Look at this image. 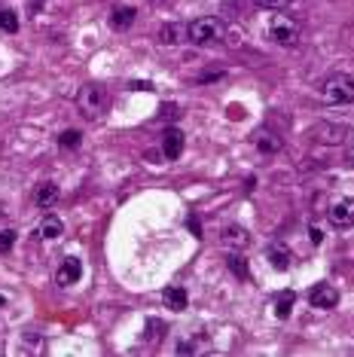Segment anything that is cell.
<instances>
[{"mask_svg":"<svg viewBox=\"0 0 354 357\" xmlns=\"http://www.w3.org/2000/svg\"><path fill=\"white\" fill-rule=\"evenodd\" d=\"M107 89H104L101 83H86L83 89H79V95H77V107L79 113H83L86 119H101L104 116V110H107Z\"/></svg>","mask_w":354,"mask_h":357,"instance_id":"cell-1","label":"cell"},{"mask_svg":"<svg viewBox=\"0 0 354 357\" xmlns=\"http://www.w3.org/2000/svg\"><path fill=\"white\" fill-rule=\"evenodd\" d=\"M187 37H190V43H196V46H211L223 37V22L211 19V15H205V19H192L187 25Z\"/></svg>","mask_w":354,"mask_h":357,"instance_id":"cell-2","label":"cell"},{"mask_svg":"<svg viewBox=\"0 0 354 357\" xmlns=\"http://www.w3.org/2000/svg\"><path fill=\"white\" fill-rule=\"evenodd\" d=\"M321 98L327 104H348L354 101V79L345 74H333L321 89Z\"/></svg>","mask_w":354,"mask_h":357,"instance_id":"cell-3","label":"cell"},{"mask_svg":"<svg viewBox=\"0 0 354 357\" xmlns=\"http://www.w3.org/2000/svg\"><path fill=\"white\" fill-rule=\"evenodd\" d=\"M269 40L272 43H278V46H296L300 43V25H296L293 19H284V15H278V19H272V25H269Z\"/></svg>","mask_w":354,"mask_h":357,"instance_id":"cell-4","label":"cell"},{"mask_svg":"<svg viewBox=\"0 0 354 357\" xmlns=\"http://www.w3.org/2000/svg\"><path fill=\"white\" fill-rule=\"evenodd\" d=\"M309 303L315 308H336V303H339V290L333 287V284H315V287L309 290Z\"/></svg>","mask_w":354,"mask_h":357,"instance_id":"cell-5","label":"cell"},{"mask_svg":"<svg viewBox=\"0 0 354 357\" xmlns=\"http://www.w3.org/2000/svg\"><path fill=\"white\" fill-rule=\"evenodd\" d=\"M330 223L336 229H348L354 226V199H339L333 208H330Z\"/></svg>","mask_w":354,"mask_h":357,"instance_id":"cell-6","label":"cell"},{"mask_svg":"<svg viewBox=\"0 0 354 357\" xmlns=\"http://www.w3.org/2000/svg\"><path fill=\"white\" fill-rule=\"evenodd\" d=\"M79 278H83V263H79L77 257H68L59 266V272H55V281H59L61 287H70V284H77Z\"/></svg>","mask_w":354,"mask_h":357,"instance_id":"cell-7","label":"cell"},{"mask_svg":"<svg viewBox=\"0 0 354 357\" xmlns=\"http://www.w3.org/2000/svg\"><path fill=\"white\" fill-rule=\"evenodd\" d=\"M55 202H59V183H52V181L37 183V190H34V205H37V208H52Z\"/></svg>","mask_w":354,"mask_h":357,"instance_id":"cell-8","label":"cell"},{"mask_svg":"<svg viewBox=\"0 0 354 357\" xmlns=\"http://www.w3.org/2000/svg\"><path fill=\"white\" fill-rule=\"evenodd\" d=\"M134 6H114V13H110V28L114 31H128L134 25Z\"/></svg>","mask_w":354,"mask_h":357,"instance_id":"cell-9","label":"cell"},{"mask_svg":"<svg viewBox=\"0 0 354 357\" xmlns=\"http://www.w3.org/2000/svg\"><path fill=\"white\" fill-rule=\"evenodd\" d=\"M162 150H165V159H177L183 153V135L177 132V128H168V132H165Z\"/></svg>","mask_w":354,"mask_h":357,"instance_id":"cell-10","label":"cell"},{"mask_svg":"<svg viewBox=\"0 0 354 357\" xmlns=\"http://www.w3.org/2000/svg\"><path fill=\"white\" fill-rule=\"evenodd\" d=\"M162 303L171 308V312H183V308H187V303H190V296H187V290H183V287H165Z\"/></svg>","mask_w":354,"mask_h":357,"instance_id":"cell-11","label":"cell"},{"mask_svg":"<svg viewBox=\"0 0 354 357\" xmlns=\"http://www.w3.org/2000/svg\"><path fill=\"white\" fill-rule=\"evenodd\" d=\"M266 257H269L272 269H278V272H287V269H291V254H287L284 245H269Z\"/></svg>","mask_w":354,"mask_h":357,"instance_id":"cell-12","label":"cell"},{"mask_svg":"<svg viewBox=\"0 0 354 357\" xmlns=\"http://www.w3.org/2000/svg\"><path fill=\"white\" fill-rule=\"evenodd\" d=\"M315 135L321 137V144H342L351 132H348V128H342V126H321Z\"/></svg>","mask_w":354,"mask_h":357,"instance_id":"cell-13","label":"cell"},{"mask_svg":"<svg viewBox=\"0 0 354 357\" xmlns=\"http://www.w3.org/2000/svg\"><path fill=\"white\" fill-rule=\"evenodd\" d=\"M293 303H296V294H293V290H284V294H278V296H275V318H281V321L291 318Z\"/></svg>","mask_w":354,"mask_h":357,"instance_id":"cell-14","label":"cell"},{"mask_svg":"<svg viewBox=\"0 0 354 357\" xmlns=\"http://www.w3.org/2000/svg\"><path fill=\"white\" fill-rule=\"evenodd\" d=\"M61 232H64V223H61L55 214H49L43 223H40V238H46V241L61 238Z\"/></svg>","mask_w":354,"mask_h":357,"instance_id":"cell-15","label":"cell"},{"mask_svg":"<svg viewBox=\"0 0 354 357\" xmlns=\"http://www.w3.org/2000/svg\"><path fill=\"white\" fill-rule=\"evenodd\" d=\"M223 241L232 245V248H245L247 245V232L238 229V226H226V229H223Z\"/></svg>","mask_w":354,"mask_h":357,"instance_id":"cell-16","label":"cell"},{"mask_svg":"<svg viewBox=\"0 0 354 357\" xmlns=\"http://www.w3.org/2000/svg\"><path fill=\"white\" fill-rule=\"evenodd\" d=\"M0 31H6V34H15V31H19V15L13 10H0Z\"/></svg>","mask_w":354,"mask_h":357,"instance_id":"cell-17","label":"cell"},{"mask_svg":"<svg viewBox=\"0 0 354 357\" xmlns=\"http://www.w3.org/2000/svg\"><path fill=\"white\" fill-rule=\"evenodd\" d=\"M256 150H263V153H278V150H281L278 135H260V137H256Z\"/></svg>","mask_w":354,"mask_h":357,"instance_id":"cell-18","label":"cell"},{"mask_svg":"<svg viewBox=\"0 0 354 357\" xmlns=\"http://www.w3.org/2000/svg\"><path fill=\"white\" fill-rule=\"evenodd\" d=\"M177 40H180V28L177 25H165L162 31H159V43L162 46H174Z\"/></svg>","mask_w":354,"mask_h":357,"instance_id":"cell-19","label":"cell"},{"mask_svg":"<svg viewBox=\"0 0 354 357\" xmlns=\"http://www.w3.org/2000/svg\"><path fill=\"white\" fill-rule=\"evenodd\" d=\"M79 141H83V137H79V132H74V128H68V132L61 135V150H74V147H79Z\"/></svg>","mask_w":354,"mask_h":357,"instance_id":"cell-20","label":"cell"},{"mask_svg":"<svg viewBox=\"0 0 354 357\" xmlns=\"http://www.w3.org/2000/svg\"><path fill=\"white\" fill-rule=\"evenodd\" d=\"M13 245H15V232L13 229H3V232H0V254H10Z\"/></svg>","mask_w":354,"mask_h":357,"instance_id":"cell-21","label":"cell"},{"mask_svg":"<svg viewBox=\"0 0 354 357\" xmlns=\"http://www.w3.org/2000/svg\"><path fill=\"white\" fill-rule=\"evenodd\" d=\"M229 269L238 275V278H247V269H245V259H241L238 254L236 257H229Z\"/></svg>","mask_w":354,"mask_h":357,"instance_id":"cell-22","label":"cell"},{"mask_svg":"<svg viewBox=\"0 0 354 357\" xmlns=\"http://www.w3.org/2000/svg\"><path fill=\"white\" fill-rule=\"evenodd\" d=\"M256 6H263V10H281V6H287L291 0H254Z\"/></svg>","mask_w":354,"mask_h":357,"instance_id":"cell-23","label":"cell"},{"mask_svg":"<svg viewBox=\"0 0 354 357\" xmlns=\"http://www.w3.org/2000/svg\"><path fill=\"white\" fill-rule=\"evenodd\" d=\"M345 165H348V168H351V172H354V144H351V147H348V153H345Z\"/></svg>","mask_w":354,"mask_h":357,"instance_id":"cell-24","label":"cell"},{"mask_svg":"<svg viewBox=\"0 0 354 357\" xmlns=\"http://www.w3.org/2000/svg\"><path fill=\"white\" fill-rule=\"evenodd\" d=\"M3 305H6V299H3V296H0V308H3Z\"/></svg>","mask_w":354,"mask_h":357,"instance_id":"cell-25","label":"cell"}]
</instances>
